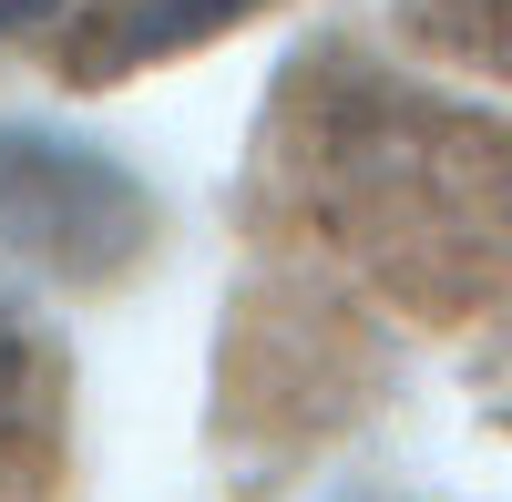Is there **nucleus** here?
Returning <instances> with one entry per match:
<instances>
[{"label": "nucleus", "mask_w": 512, "mask_h": 502, "mask_svg": "<svg viewBox=\"0 0 512 502\" xmlns=\"http://www.w3.org/2000/svg\"><path fill=\"white\" fill-rule=\"evenodd\" d=\"M52 11H72V0H0V41H21V31H41Z\"/></svg>", "instance_id": "nucleus-4"}, {"label": "nucleus", "mask_w": 512, "mask_h": 502, "mask_svg": "<svg viewBox=\"0 0 512 502\" xmlns=\"http://www.w3.org/2000/svg\"><path fill=\"white\" fill-rule=\"evenodd\" d=\"M21 380H31V349H21L11 298H0V431H11V410H21Z\"/></svg>", "instance_id": "nucleus-3"}, {"label": "nucleus", "mask_w": 512, "mask_h": 502, "mask_svg": "<svg viewBox=\"0 0 512 502\" xmlns=\"http://www.w3.org/2000/svg\"><path fill=\"white\" fill-rule=\"evenodd\" d=\"M0 236L21 246L41 267H82L103 277L144 246V195L123 164H103L93 144L72 134H21V123H0Z\"/></svg>", "instance_id": "nucleus-1"}, {"label": "nucleus", "mask_w": 512, "mask_h": 502, "mask_svg": "<svg viewBox=\"0 0 512 502\" xmlns=\"http://www.w3.org/2000/svg\"><path fill=\"white\" fill-rule=\"evenodd\" d=\"M256 0H113L103 11V41H93V72H123V62H154V52H185V41L246 21Z\"/></svg>", "instance_id": "nucleus-2"}]
</instances>
